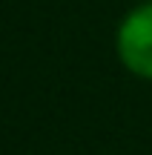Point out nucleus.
Here are the masks:
<instances>
[{
    "instance_id": "f257e3e1",
    "label": "nucleus",
    "mask_w": 152,
    "mask_h": 155,
    "mask_svg": "<svg viewBox=\"0 0 152 155\" xmlns=\"http://www.w3.org/2000/svg\"><path fill=\"white\" fill-rule=\"evenodd\" d=\"M115 52L126 72L152 81V3L126 12L115 32Z\"/></svg>"
},
{
    "instance_id": "f03ea898",
    "label": "nucleus",
    "mask_w": 152,
    "mask_h": 155,
    "mask_svg": "<svg viewBox=\"0 0 152 155\" xmlns=\"http://www.w3.org/2000/svg\"><path fill=\"white\" fill-rule=\"evenodd\" d=\"M144 3H152V0H144Z\"/></svg>"
}]
</instances>
